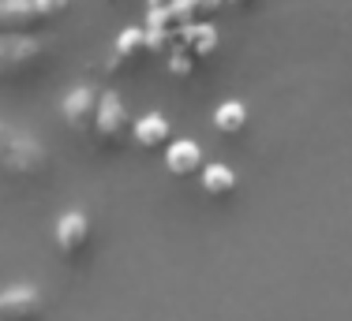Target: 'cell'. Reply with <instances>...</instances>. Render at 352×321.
<instances>
[{
    "label": "cell",
    "mask_w": 352,
    "mask_h": 321,
    "mask_svg": "<svg viewBox=\"0 0 352 321\" xmlns=\"http://www.w3.org/2000/svg\"><path fill=\"white\" fill-rule=\"evenodd\" d=\"M214 131L221 139H240L248 131V108L244 101H221L214 108Z\"/></svg>",
    "instance_id": "12"
},
{
    "label": "cell",
    "mask_w": 352,
    "mask_h": 321,
    "mask_svg": "<svg viewBox=\"0 0 352 321\" xmlns=\"http://www.w3.org/2000/svg\"><path fill=\"white\" fill-rule=\"evenodd\" d=\"M98 94L94 86H87V82H79V86H72L68 94L60 101V120L68 123V131L75 134H94V116H98Z\"/></svg>",
    "instance_id": "6"
},
{
    "label": "cell",
    "mask_w": 352,
    "mask_h": 321,
    "mask_svg": "<svg viewBox=\"0 0 352 321\" xmlns=\"http://www.w3.org/2000/svg\"><path fill=\"white\" fill-rule=\"evenodd\" d=\"M221 4L225 0H184V12H188V19H210Z\"/></svg>",
    "instance_id": "14"
},
{
    "label": "cell",
    "mask_w": 352,
    "mask_h": 321,
    "mask_svg": "<svg viewBox=\"0 0 352 321\" xmlns=\"http://www.w3.org/2000/svg\"><path fill=\"white\" fill-rule=\"evenodd\" d=\"M128 134H131V120H128V108H124L120 94H102V101H98V116H94L98 146L113 150V146H120Z\"/></svg>",
    "instance_id": "4"
},
{
    "label": "cell",
    "mask_w": 352,
    "mask_h": 321,
    "mask_svg": "<svg viewBox=\"0 0 352 321\" xmlns=\"http://www.w3.org/2000/svg\"><path fill=\"white\" fill-rule=\"evenodd\" d=\"M45 27L34 0H0V34H34Z\"/></svg>",
    "instance_id": "9"
},
{
    "label": "cell",
    "mask_w": 352,
    "mask_h": 321,
    "mask_svg": "<svg viewBox=\"0 0 352 321\" xmlns=\"http://www.w3.org/2000/svg\"><path fill=\"white\" fill-rule=\"evenodd\" d=\"M45 295L34 284H8L0 288V321H41Z\"/></svg>",
    "instance_id": "5"
},
{
    "label": "cell",
    "mask_w": 352,
    "mask_h": 321,
    "mask_svg": "<svg viewBox=\"0 0 352 321\" xmlns=\"http://www.w3.org/2000/svg\"><path fill=\"white\" fill-rule=\"evenodd\" d=\"M180 53L188 56L191 64H199V60H206V56H214V53H217V30H214V27H195V30H188V38H184Z\"/></svg>",
    "instance_id": "13"
},
{
    "label": "cell",
    "mask_w": 352,
    "mask_h": 321,
    "mask_svg": "<svg viewBox=\"0 0 352 321\" xmlns=\"http://www.w3.org/2000/svg\"><path fill=\"white\" fill-rule=\"evenodd\" d=\"M90 239H94V224L82 209H64L53 224V243H56V254L64 261H82L90 250Z\"/></svg>",
    "instance_id": "3"
},
{
    "label": "cell",
    "mask_w": 352,
    "mask_h": 321,
    "mask_svg": "<svg viewBox=\"0 0 352 321\" xmlns=\"http://www.w3.org/2000/svg\"><path fill=\"white\" fill-rule=\"evenodd\" d=\"M49 49L34 34H0V82H30L45 71Z\"/></svg>",
    "instance_id": "2"
},
{
    "label": "cell",
    "mask_w": 352,
    "mask_h": 321,
    "mask_svg": "<svg viewBox=\"0 0 352 321\" xmlns=\"http://www.w3.org/2000/svg\"><path fill=\"white\" fill-rule=\"evenodd\" d=\"M131 139H135L142 150H162L173 142V128L162 112H146L142 120L131 123Z\"/></svg>",
    "instance_id": "11"
},
{
    "label": "cell",
    "mask_w": 352,
    "mask_h": 321,
    "mask_svg": "<svg viewBox=\"0 0 352 321\" xmlns=\"http://www.w3.org/2000/svg\"><path fill=\"white\" fill-rule=\"evenodd\" d=\"M0 172L15 183H41L53 172V154L38 134L0 120Z\"/></svg>",
    "instance_id": "1"
},
{
    "label": "cell",
    "mask_w": 352,
    "mask_h": 321,
    "mask_svg": "<svg viewBox=\"0 0 352 321\" xmlns=\"http://www.w3.org/2000/svg\"><path fill=\"white\" fill-rule=\"evenodd\" d=\"M199 183H203L206 198H214V202H225V198H232V194L240 191L236 168H229L225 160H210V165L199 172Z\"/></svg>",
    "instance_id": "10"
},
{
    "label": "cell",
    "mask_w": 352,
    "mask_h": 321,
    "mask_svg": "<svg viewBox=\"0 0 352 321\" xmlns=\"http://www.w3.org/2000/svg\"><path fill=\"white\" fill-rule=\"evenodd\" d=\"M150 4V19L154 15H173V12H180V0H146Z\"/></svg>",
    "instance_id": "16"
},
{
    "label": "cell",
    "mask_w": 352,
    "mask_h": 321,
    "mask_svg": "<svg viewBox=\"0 0 352 321\" xmlns=\"http://www.w3.org/2000/svg\"><path fill=\"white\" fill-rule=\"evenodd\" d=\"M229 8H236V12H251V8L258 4V0H225Z\"/></svg>",
    "instance_id": "17"
},
{
    "label": "cell",
    "mask_w": 352,
    "mask_h": 321,
    "mask_svg": "<svg viewBox=\"0 0 352 321\" xmlns=\"http://www.w3.org/2000/svg\"><path fill=\"white\" fill-rule=\"evenodd\" d=\"M34 8H38L41 19L49 23V19H60V15L72 8V0H34Z\"/></svg>",
    "instance_id": "15"
},
{
    "label": "cell",
    "mask_w": 352,
    "mask_h": 321,
    "mask_svg": "<svg viewBox=\"0 0 352 321\" xmlns=\"http://www.w3.org/2000/svg\"><path fill=\"white\" fill-rule=\"evenodd\" d=\"M154 34L146 27H128L116 34L113 41V67H120V71H128V67H135L139 60H146V53L154 49Z\"/></svg>",
    "instance_id": "7"
},
{
    "label": "cell",
    "mask_w": 352,
    "mask_h": 321,
    "mask_svg": "<svg viewBox=\"0 0 352 321\" xmlns=\"http://www.w3.org/2000/svg\"><path fill=\"white\" fill-rule=\"evenodd\" d=\"M165 168L176 176V180H188V176H199L206 168L203 160V146L191 139H176L165 146Z\"/></svg>",
    "instance_id": "8"
}]
</instances>
